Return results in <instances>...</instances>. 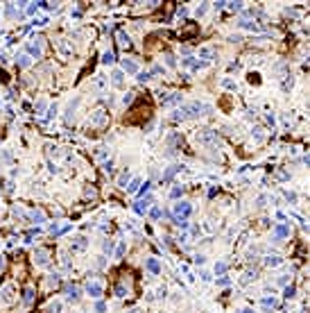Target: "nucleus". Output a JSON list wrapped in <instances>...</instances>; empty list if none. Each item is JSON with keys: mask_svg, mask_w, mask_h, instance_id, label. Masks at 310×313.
Returning a JSON list of instances; mask_svg holds the SVG:
<instances>
[{"mask_svg": "<svg viewBox=\"0 0 310 313\" xmlns=\"http://www.w3.org/2000/svg\"><path fill=\"white\" fill-rule=\"evenodd\" d=\"M138 80H140V82H147L149 75H147V73H140V75H138Z\"/></svg>", "mask_w": 310, "mask_h": 313, "instance_id": "nucleus-10", "label": "nucleus"}, {"mask_svg": "<svg viewBox=\"0 0 310 313\" xmlns=\"http://www.w3.org/2000/svg\"><path fill=\"white\" fill-rule=\"evenodd\" d=\"M111 247H113V243L109 241V243H104V252H111Z\"/></svg>", "mask_w": 310, "mask_h": 313, "instance_id": "nucleus-12", "label": "nucleus"}, {"mask_svg": "<svg viewBox=\"0 0 310 313\" xmlns=\"http://www.w3.org/2000/svg\"><path fill=\"white\" fill-rule=\"evenodd\" d=\"M158 216H161V209H158V206H156V209H152V218H158Z\"/></svg>", "mask_w": 310, "mask_h": 313, "instance_id": "nucleus-11", "label": "nucleus"}, {"mask_svg": "<svg viewBox=\"0 0 310 313\" xmlns=\"http://www.w3.org/2000/svg\"><path fill=\"white\" fill-rule=\"evenodd\" d=\"M25 302H32V290H25Z\"/></svg>", "mask_w": 310, "mask_h": 313, "instance_id": "nucleus-13", "label": "nucleus"}, {"mask_svg": "<svg viewBox=\"0 0 310 313\" xmlns=\"http://www.w3.org/2000/svg\"><path fill=\"white\" fill-rule=\"evenodd\" d=\"M118 43H120V46H125V48H127V46H129V36L125 34V32H120V34H118Z\"/></svg>", "mask_w": 310, "mask_h": 313, "instance_id": "nucleus-4", "label": "nucleus"}, {"mask_svg": "<svg viewBox=\"0 0 310 313\" xmlns=\"http://www.w3.org/2000/svg\"><path fill=\"white\" fill-rule=\"evenodd\" d=\"M39 263H46V252L39 250Z\"/></svg>", "mask_w": 310, "mask_h": 313, "instance_id": "nucleus-9", "label": "nucleus"}, {"mask_svg": "<svg viewBox=\"0 0 310 313\" xmlns=\"http://www.w3.org/2000/svg\"><path fill=\"white\" fill-rule=\"evenodd\" d=\"M174 213H177V220H181V218H186V216H190V204H186V202H179L177 206H174Z\"/></svg>", "mask_w": 310, "mask_h": 313, "instance_id": "nucleus-1", "label": "nucleus"}, {"mask_svg": "<svg viewBox=\"0 0 310 313\" xmlns=\"http://www.w3.org/2000/svg\"><path fill=\"white\" fill-rule=\"evenodd\" d=\"M104 62H107V64L113 62V55H111V52H104Z\"/></svg>", "mask_w": 310, "mask_h": 313, "instance_id": "nucleus-8", "label": "nucleus"}, {"mask_svg": "<svg viewBox=\"0 0 310 313\" xmlns=\"http://www.w3.org/2000/svg\"><path fill=\"white\" fill-rule=\"evenodd\" d=\"M86 290L91 293L93 297H100V293H102V286H100V284H88V286H86Z\"/></svg>", "mask_w": 310, "mask_h": 313, "instance_id": "nucleus-2", "label": "nucleus"}, {"mask_svg": "<svg viewBox=\"0 0 310 313\" xmlns=\"http://www.w3.org/2000/svg\"><path fill=\"white\" fill-rule=\"evenodd\" d=\"M77 293H79V290H77L75 286H68V288H66V297H68V299H77Z\"/></svg>", "mask_w": 310, "mask_h": 313, "instance_id": "nucleus-3", "label": "nucleus"}, {"mask_svg": "<svg viewBox=\"0 0 310 313\" xmlns=\"http://www.w3.org/2000/svg\"><path fill=\"white\" fill-rule=\"evenodd\" d=\"M113 82H116V84L122 82V73H113Z\"/></svg>", "mask_w": 310, "mask_h": 313, "instance_id": "nucleus-7", "label": "nucleus"}, {"mask_svg": "<svg viewBox=\"0 0 310 313\" xmlns=\"http://www.w3.org/2000/svg\"><path fill=\"white\" fill-rule=\"evenodd\" d=\"M125 71H129V73H134V71H136V66H134V64H131V62H125Z\"/></svg>", "mask_w": 310, "mask_h": 313, "instance_id": "nucleus-6", "label": "nucleus"}, {"mask_svg": "<svg viewBox=\"0 0 310 313\" xmlns=\"http://www.w3.org/2000/svg\"><path fill=\"white\" fill-rule=\"evenodd\" d=\"M129 313H138V311H129Z\"/></svg>", "mask_w": 310, "mask_h": 313, "instance_id": "nucleus-14", "label": "nucleus"}, {"mask_svg": "<svg viewBox=\"0 0 310 313\" xmlns=\"http://www.w3.org/2000/svg\"><path fill=\"white\" fill-rule=\"evenodd\" d=\"M147 268L152 272H158V261H154V259H147Z\"/></svg>", "mask_w": 310, "mask_h": 313, "instance_id": "nucleus-5", "label": "nucleus"}]
</instances>
